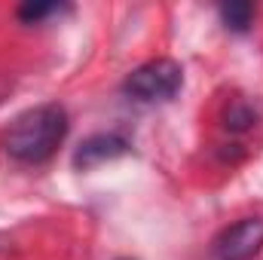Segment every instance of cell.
Returning a JSON list of instances; mask_svg holds the SVG:
<instances>
[{"label":"cell","mask_w":263,"mask_h":260,"mask_svg":"<svg viewBox=\"0 0 263 260\" xmlns=\"http://www.w3.org/2000/svg\"><path fill=\"white\" fill-rule=\"evenodd\" d=\"M67 114L59 104H40L25 114H18L9 129L3 132V150L25 165L46 162L65 141Z\"/></svg>","instance_id":"cell-1"},{"label":"cell","mask_w":263,"mask_h":260,"mask_svg":"<svg viewBox=\"0 0 263 260\" xmlns=\"http://www.w3.org/2000/svg\"><path fill=\"white\" fill-rule=\"evenodd\" d=\"M181 86H184V67L175 59H153L138 65L126 77L123 92L135 101L153 104V101H172L181 92Z\"/></svg>","instance_id":"cell-2"},{"label":"cell","mask_w":263,"mask_h":260,"mask_svg":"<svg viewBox=\"0 0 263 260\" xmlns=\"http://www.w3.org/2000/svg\"><path fill=\"white\" fill-rule=\"evenodd\" d=\"M263 248V217H242L214 239V260H251Z\"/></svg>","instance_id":"cell-3"},{"label":"cell","mask_w":263,"mask_h":260,"mask_svg":"<svg viewBox=\"0 0 263 260\" xmlns=\"http://www.w3.org/2000/svg\"><path fill=\"white\" fill-rule=\"evenodd\" d=\"M129 153V141L120 135H92L80 144V150L73 153V165L77 169H92L110 159H120Z\"/></svg>","instance_id":"cell-4"},{"label":"cell","mask_w":263,"mask_h":260,"mask_svg":"<svg viewBox=\"0 0 263 260\" xmlns=\"http://www.w3.org/2000/svg\"><path fill=\"white\" fill-rule=\"evenodd\" d=\"M220 22L230 28V31H236V34H242V31H248L251 28V22H254V6L251 3H223L220 6Z\"/></svg>","instance_id":"cell-5"},{"label":"cell","mask_w":263,"mask_h":260,"mask_svg":"<svg viewBox=\"0 0 263 260\" xmlns=\"http://www.w3.org/2000/svg\"><path fill=\"white\" fill-rule=\"evenodd\" d=\"M254 120H257V110H254V104L251 101H242V98H236L230 107H227V114H223V123H227V129L233 132H245L254 126Z\"/></svg>","instance_id":"cell-6"},{"label":"cell","mask_w":263,"mask_h":260,"mask_svg":"<svg viewBox=\"0 0 263 260\" xmlns=\"http://www.w3.org/2000/svg\"><path fill=\"white\" fill-rule=\"evenodd\" d=\"M59 9H62L59 3H25L18 9V18L22 22H40V18H46V15H52Z\"/></svg>","instance_id":"cell-7"}]
</instances>
